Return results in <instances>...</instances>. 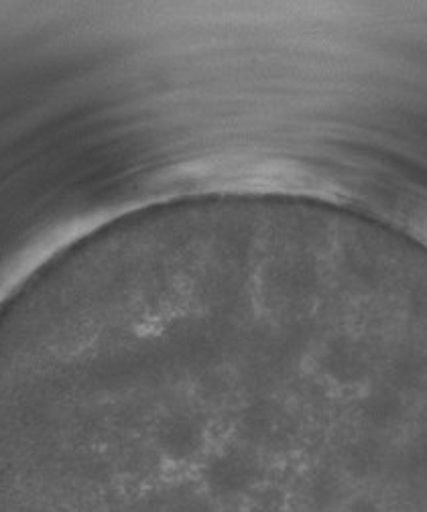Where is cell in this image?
Listing matches in <instances>:
<instances>
[{
    "mask_svg": "<svg viewBox=\"0 0 427 512\" xmlns=\"http://www.w3.org/2000/svg\"><path fill=\"white\" fill-rule=\"evenodd\" d=\"M344 512H379V508H377L375 502H371V500L358 498V500H354Z\"/></svg>",
    "mask_w": 427,
    "mask_h": 512,
    "instance_id": "6da1fadb",
    "label": "cell"
}]
</instances>
